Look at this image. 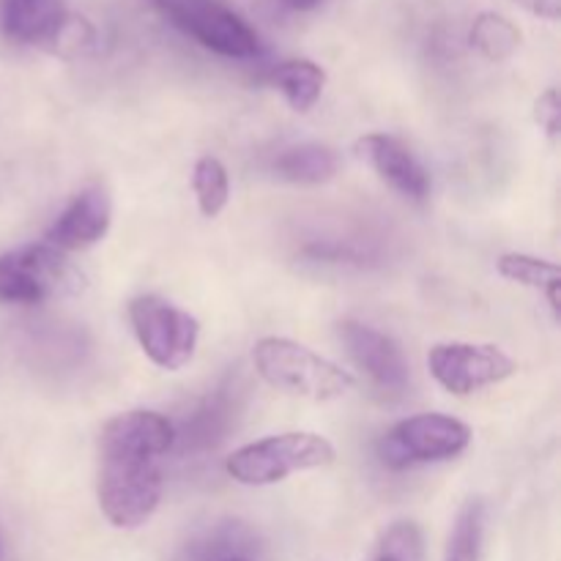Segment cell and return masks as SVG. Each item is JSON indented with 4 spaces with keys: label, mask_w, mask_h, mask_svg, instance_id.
<instances>
[{
    "label": "cell",
    "mask_w": 561,
    "mask_h": 561,
    "mask_svg": "<svg viewBox=\"0 0 561 561\" xmlns=\"http://www.w3.org/2000/svg\"><path fill=\"white\" fill-rule=\"evenodd\" d=\"M175 447V425L157 411H126L102 427L99 507L115 529H137L162 502L159 460Z\"/></svg>",
    "instance_id": "cell-1"
},
{
    "label": "cell",
    "mask_w": 561,
    "mask_h": 561,
    "mask_svg": "<svg viewBox=\"0 0 561 561\" xmlns=\"http://www.w3.org/2000/svg\"><path fill=\"white\" fill-rule=\"evenodd\" d=\"M255 370L268 387L310 400H337L354 389V376L288 337H263L252 348Z\"/></svg>",
    "instance_id": "cell-2"
},
{
    "label": "cell",
    "mask_w": 561,
    "mask_h": 561,
    "mask_svg": "<svg viewBox=\"0 0 561 561\" xmlns=\"http://www.w3.org/2000/svg\"><path fill=\"white\" fill-rule=\"evenodd\" d=\"M334 463V447L318 433H279L236 449L225 469L241 485L263 488L288 480L296 471L323 469Z\"/></svg>",
    "instance_id": "cell-3"
},
{
    "label": "cell",
    "mask_w": 561,
    "mask_h": 561,
    "mask_svg": "<svg viewBox=\"0 0 561 561\" xmlns=\"http://www.w3.org/2000/svg\"><path fill=\"white\" fill-rule=\"evenodd\" d=\"M82 288V272L55 247L31 244L0 255V305H42Z\"/></svg>",
    "instance_id": "cell-4"
},
{
    "label": "cell",
    "mask_w": 561,
    "mask_h": 561,
    "mask_svg": "<svg viewBox=\"0 0 561 561\" xmlns=\"http://www.w3.org/2000/svg\"><path fill=\"white\" fill-rule=\"evenodd\" d=\"M471 444V427L444 414H416L389 427L378 442V458L387 469L442 463L463 455Z\"/></svg>",
    "instance_id": "cell-5"
},
{
    "label": "cell",
    "mask_w": 561,
    "mask_h": 561,
    "mask_svg": "<svg viewBox=\"0 0 561 561\" xmlns=\"http://www.w3.org/2000/svg\"><path fill=\"white\" fill-rule=\"evenodd\" d=\"M153 3L181 33L222 58L247 60L261 55L257 33L222 0H153Z\"/></svg>",
    "instance_id": "cell-6"
},
{
    "label": "cell",
    "mask_w": 561,
    "mask_h": 561,
    "mask_svg": "<svg viewBox=\"0 0 561 561\" xmlns=\"http://www.w3.org/2000/svg\"><path fill=\"white\" fill-rule=\"evenodd\" d=\"M129 321L142 354L162 370H181L195 356L201 321L159 296H137L129 301Z\"/></svg>",
    "instance_id": "cell-7"
},
{
    "label": "cell",
    "mask_w": 561,
    "mask_h": 561,
    "mask_svg": "<svg viewBox=\"0 0 561 561\" xmlns=\"http://www.w3.org/2000/svg\"><path fill=\"white\" fill-rule=\"evenodd\" d=\"M431 376L455 398H469L515 376L518 365L499 345L438 343L427 354Z\"/></svg>",
    "instance_id": "cell-8"
},
{
    "label": "cell",
    "mask_w": 561,
    "mask_h": 561,
    "mask_svg": "<svg viewBox=\"0 0 561 561\" xmlns=\"http://www.w3.org/2000/svg\"><path fill=\"white\" fill-rule=\"evenodd\" d=\"M340 340L351 362L387 394H403L411 381V367L403 351L389 334L359 321L340 323Z\"/></svg>",
    "instance_id": "cell-9"
},
{
    "label": "cell",
    "mask_w": 561,
    "mask_h": 561,
    "mask_svg": "<svg viewBox=\"0 0 561 561\" xmlns=\"http://www.w3.org/2000/svg\"><path fill=\"white\" fill-rule=\"evenodd\" d=\"M356 153L378 179L387 181L394 192H400L409 201L422 203L431 195V175L422 168L420 159L411 153V148L403 146L398 137L365 135L356 142Z\"/></svg>",
    "instance_id": "cell-10"
},
{
    "label": "cell",
    "mask_w": 561,
    "mask_h": 561,
    "mask_svg": "<svg viewBox=\"0 0 561 561\" xmlns=\"http://www.w3.org/2000/svg\"><path fill=\"white\" fill-rule=\"evenodd\" d=\"M113 222V203L102 186L82 190L69 206L60 211L53 228L47 230V244L60 252H80L99 244Z\"/></svg>",
    "instance_id": "cell-11"
},
{
    "label": "cell",
    "mask_w": 561,
    "mask_h": 561,
    "mask_svg": "<svg viewBox=\"0 0 561 561\" xmlns=\"http://www.w3.org/2000/svg\"><path fill=\"white\" fill-rule=\"evenodd\" d=\"M66 14L64 0H3L0 25L11 42L38 44L55 31Z\"/></svg>",
    "instance_id": "cell-12"
},
{
    "label": "cell",
    "mask_w": 561,
    "mask_h": 561,
    "mask_svg": "<svg viewBox=\"0 0 561 561\" xmlns=\"http://www.w3.org/2000/svg\"><path fill=\"white\" fill-rule=\"evenodd\" d=\"M230 389H219L211 398L203 400L190 420L181 427H175V444H184V449L201 453V449H214L225 438L233 422V400H230Z\"/></svg>",
    "instance_id": "cell-13"
},
{
    "label": "cell",
    "mask_w": 561,
    "mask_h": 561,
    "mask_svg": "<svg viewBox=\"0 0 561 561\" xmlns=\"http://www.w3.org/2000/svg\"><path fill=\"white\" fill-rule=\"evenodd\" d=\"M272 85L277 88L296 113H310L327 88V71L307 58L283 60L268 75Z\"/></svg>",
    "instance_id": "cell-14"
},
{
    "label": "cell",
    "mask_w": 561,
    "mask_h": 561,
    "mask_svg": "<svg viewBox=\"0 0 561 561\" xmlns=\"http://www.w3.org/2000/svg\"><path fill=\"white\" fill-rule=\"evenodd\" d=\"M496 268L510 283H520L526 288L542 290L553 316H561V272L557 263L546 261V257L524 255V252H507V255L499 257Z\"/></svg>",
    "instance_id": "cell-15"
},
{
    "label": "cell",
    "mask_w": 561,
    "mask_h": 561,
    "mask_svg": "<svg viewBox=\"0 0 561 561\" xmlns=\"http://www.w3.org/2000/svg\"><path fill=\"white\" fill-rule=\"evenodd\" d=\"M274 173L290 184H327L337 173V153L318 142L294 146L279 153Z\"/></svg>",
    "instance_id": "cell-16"
},
{
    "label": "cell",
    "mask_w": 561,
    "mask_h": 561,
    "mask_svg": "<svg viewBox=\"0 0 561 561\" xmlns=\"http://www.w3.org/2000/svg\"><path fill=\"white\" fill-rule=\"evenodd\" d=\"M469 42L482 58L488 60H510L520 47V31L515 22L496 11H482L474 20L469 33Z\"/></svg>",
    "instance_id": "cell-17"
},
{
    "label": "cell",
    "mask_w": 561,
    "mask_h": 561,
    "mask_svg": "<svg viewBox=\"0 0 561 561\" xmlns=\"http://www.w3.org/2000/svg\"><path fill=\"white\" fill-rule=\"evenodd\" d=\"M485 504L480 499H469L458 513L453 535L447 542L444 561H482V546H485Z\"/></svg>",
    "instance_id": "cell-18"
},
{
    "label": "cell",
    "mask_w": 561,
    "mask_h": 561,
    "mask_svg": "<svg viewBox=\"0 0 561 561\" xmlns=\"http://www.w3.org/2000/svg\"><path fill=\"white\" fill-rule=\"evenodd\" d=\"M192 186H195L197 206L203 217H219L230 201V179L225 164L217 157H201L192 173Z\"/></svg>",
    "instance_id": "cell-19"
},
{
    "label": "cell",
    "mask_w": 561,
    "mask_h": 561,
    "mask_svg": "<svg viewBox=\"0 0 561 561\" xmlns=\"http://www.w3.org/2000/svg\"><path fill=\"white\" fill-rule=\"evenodd\" d=\"M93 44H96V27H93L85 16L66 11L64 20L55 25V31L49 33L47 38H44L42 47L47 49V53L58 55V58L71 60L91 53Z\"/></svg>",
    "instance_id": "cell-20"
},
{
    "label": "cell",
    "mask_w": 561,
    "mask_h": 561,
    "mask_svg": "<svg viewBox=\"0 0 561 561\" xmlns=\"http://www.w3.org/2000/svg\"><path fill=\"white\" fill-rule=\"evenodd\" d=\"M378 559L383 561H425V540H422L420 526L411 520L389 526L381 537Z\"/></svg>",
    "instance_id": "cell-21"
},
{
    "label": "cell",
    "mask_w": 561,
    "mask_h": 561,
    "mask_svg": "<svg viewBox=\"0 0 561 561\" xmlns=\"http://www.w3.org/2000/svg\"><path fill=\"white\" fill-rule=\"evenodd\" d=\"M247 542H241V537L236 535V526L228 531H219V535L211 537L208 546H203L201 561H252Z\"/></svg>",
    "instance_id": "cell-22"
},
{
    "label": "cell",
    "mask_w": 561,
    "mask_h": 561,
    "mask_svg": "<svg viewBox=\"0 0 561 561\" xmlns=\"http://www.w3.org/2000/svg\"><path fill=\"white\" fill-rule=\"evenodd\" d=\"M535 121L548 137H553V140H557L559 131H561V99H559L557 88H551V91H546L540 99H537Z\"/></svg>",
    "instance_id": "cell-23"
},
{
    "label": "cell",
    "mask_w": 561,
    "mask_h": 561,
    "mask_svg": "<svg viewBox=\"0 0 561 561\" xmlns=\"http://www.w3.org/2000/svg\"><path fill=\"white\" fill-rule=\"evenodd\" d=\"M520 9H526L529 14L542 16V20H559L561 16V0H513Z\"/></svg>",
    "instance_id": "cell-24"
},
{
    "label": "cell",
    "mask_w": 561,
    "mask_h": 561,
    "mask_svg": "<svg viewBox=\"0 0 561 561\" xmlns=\"http://www.w3.org/2000/svg\"><path fill=\"white\" fill-rule=\"evenodd\" d=\"M279 3V11H285V14H312V11L321 9L327 0H277Z\"/></svg>",
    "instance_id": "cell-25"
},
{
    "label": "cell",
    "mask_w": 561,
    "mask_h": 561,
    "mask_svg": "<svg viewBox=\"0 0 561 561\" xmlns=\"http://www.w3.org/2000/svg\"><path fill=\"white\" fill-rule=\"evenodd\" d=\"M5 557V546H3V535H0V561Z\"/></svg>",
    "instance_id": "cell-26"
},
{
    "label": "cell",
    "mask_w": 561,
    "mask_h": 561,
    "mask_svg": "<svg viewBox=\"0 0 561 561\" xmlns=\"http://www.w3.org/2000/svg\"><path fill=\"white\" fill-rule=\"evenodd\" d=\"M376 561H383V559H376Z\"/></svg>",
    "instance_id": "cell-27"
}]
</instances>
